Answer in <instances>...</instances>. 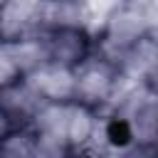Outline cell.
<instances>
[{
	"mask_svg": "<svg viewBox=\"0 0 158 158\" xmlns=\"http://www.w3.org/2000/svg\"><path fill=\"white\" fill-rule=\"evenodd\" d=\"M20 131H25V128H22L20 121L7 111V106L0 101V151H2L5 143H10L12 138H17Z\"/></svg>",
	"mask_w": 158,
	"mask_h": 158,
	"instance_id": "cell-9",
	"label": "cell"
},
{
	"mask_svg": "<svg viewBox=\"0 0 158 158\" xmlns=\"http://www.w3.org/2000/svg\"><path fill=\"white\" fill-rule=\"evenodd\" d=\"M121 77L123 74L118 62L106 54H99L96 49V54L74 72V101H81L99 111L114 99Z\"/></svg>",
	"mask_w": 158,
	"mask_h": 158,
	"instance_id": "cell-2",
	"label": "cell"
},
{
	"mask_svg": "<svg viewBox=\"0 0 158 158\" xmlns=\"http://www.w3.org/2000/svg\"><path fill=\"white\" fill-rule=\"evenodd\" d=\"M40 47H42L44 62H52L67 69H79L86 59L96 54L99 42L86 30V25H77V27L40 32Z\"/></svg>",
	"mask_w": 158,
	"mask_h": 158,
	"instance_id": "cell-3",
	"label": "cell"
},
{
	"mask_svg": "<svg viewBox=\"0 0 158 158\" xmlns=\"http://www.w3.org/2000/svg\"><path fill=\"white\" fill-rule=\"evenodd\" d=\"M37 35V0H0V44H20Z\"/></svg>",
	"mask_w": 158,
	"mask_h": 158,
	"instance_id": "cell-4",
	"label": "cell"
},
{
	"mask_svg": "<svg viewBox=\"0 0 158 158\" xmlns=\"http://www.w3.org/2000/svg\"><path fill=\"white\" fill-rule=\"evenodd\" d=\"M99 131H101V138L114 148L123 151V148H131L136 143V136H133V128H131V121L126 114H116L109 121L99 123Z\"/></svg>",
	"mask_w": 158,
	"mask_h": 158,
	"instance_id": "cell-8",
	"label": "cell"
},
{
	"mask_svg": "<svg viewBox=\"0 0 158 158\" xmlns=\"http://www.w3.org/2000/svg\"><path fill=\"white\" fill-rule=\"evenodd\" d=\"M74 72L77 69H67L52 62H42L37 64L27 79L32 84V89L40 94L42 101L49 104H64V101H74Z\"/></svg>",
	"mask_w": 158,
	"mask_h": 158,
	"instance_id": "cell-5",
	"label": "cell"
},
{
	"mask_svg": "<svg viewBox=\"0 0 158 158\" xmlns=\"http://www.w3.org/2000/svg\"><path fill=\"white\" fill-rule=\"evenodd\" d=\"M136 136V143H153L158 146V101H141L133 106L131 114H126Z\"/></svg>",
	"mask_w": 158,
	"mask_h": 158,
	"instance_id": "cell-7",
	"label": "cell"
},
{
	"mask_svg": "<svg viewBox=\"0 0 158 158\" xmlns=\"http://www.w3.org/2000/svg\"><path fill=\"white\" fill-rule=\"evenodd\" d=\"M153 35V20L143 0H121L111 7L101 27V44L106 57L118 59L128 47Z\"/></svg>",
	"mask_w": 158,
	"mask_h": 158,
	"instance_id": "cell-1",
	"label": "cell"
},
{
	"mask_svg": "<svg viewBox=\"0 0 158 158\" xmlns=\"http://www.w3.org/2000/svg\"><path fill=\"white\" fill-rule=\"evenodd\" d=\"M89 2L86 0H37L40 32L86 25Z\"/></svg>",
	"mask_w": 158,
	"mask_h": 158,
	"instance_id": "cell-6",
	"label": "cell"
}]
</instances>
